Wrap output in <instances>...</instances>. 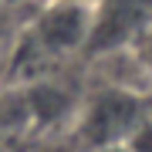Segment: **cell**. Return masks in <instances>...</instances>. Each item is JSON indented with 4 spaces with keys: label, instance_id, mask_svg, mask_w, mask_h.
I'll use <instances>...</instances> for the list:
<instances>
[{
    "label": "cell",
    "instance_id": "1",
    "mask_svg": "<svg viewBox=\"0 0 152 152\" xmlns=\"http://www.w3.org/2000/svg\"><path fill=\"white\" fill-rule=\"evenodd\" d=\"M91 27H95V4L48 0L27 27V48L37 58H68L81 48L88 51Z\"/></svg>",
    "mask_w": 152,
    "mask_h": 152
},
{
    "label": "cell",
    "instance_id": "2",
    "mask_svg": "<svg viewBox=\"0 0 152 152\" xmlns=\"http://www.w3.org/2000/svg\"><path fill=\"white\" fill-rule=\"evenodd\" d=\"M142 122H145V115L139 112L135 91L108 88L81 112V135L95 152H102L112 145H125Z\"/></svg>",
    "mask_w": 152,
    "mask_h": 152
},
{
    "label": "cell",
    "instance_id": "3",
    "mask_svg": "<svg viewBox=\"0 0 152 152\" xmlns=\"http://www.w3.org/2000/svg\"><path fill=\"white\" fill-rule=\"evenodd\" d=\"M152 27V0H98L88 51H122Z\"/></svg>",
    "mask_w": 152,
    "mask_h": 152
},
{
    "label": "cell",
    "instance_id": "4",
    "mask_svg": "<svg viewBox=\"0 0 152 152\" xmlns=\"http://www.w3.org/2000/svg\"><path fill=\"white\" fill-rule=\"evenodd\" d=\"M135 48H139V51H135V58H139V64L145 68V75L152 78V27H149V34H145V37H142V41L135 44Z\"/></svg>",
    "mask_w": 152,
    "mask_h": 152
},
{
    "label": "cell",
    "instance_id": "5",
    "mask_svg": "<svg viewBox=\"0 0 152 152\" xmlns=\"http://www.w3.org/2000/svg\"><path fill=\"white\" fill-rule=\"evenodd\" d=\"M102 152H129L125 145H112V149H102Z\"/></svg>",
    "mask_w": 152,
    "mask_h": 152
},
{
    "label": "cell",
    "instance_id": "6",
    "mask_svg": "<svg viewBox=\"0 0 152 152\" xmlns=\"http://www.w3.org/2000/svg\"><path fill=\"white\" fill-rule=\"evenodd\" d=\"M71 4H98V0H71Z\"/></svg>",
    "mask_w": 152,
    "mask_h": 152
}]
</instances>
